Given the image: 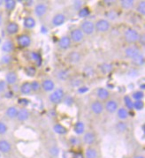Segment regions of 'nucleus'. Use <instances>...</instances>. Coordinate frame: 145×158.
Returning <instances> with one entry per match:
<instances>
[{
	"instance_id": "72a5a7b5",
	"label": "nucleus",
	"mask_w": 145,
	"mask_h": 158,
	"mask_svg": "<svg viewBox=\"0 0 145 158\" xmlns=\"http://www.w3.org/2000/svg\"><path fill=\"white\" fill-rule=\"evenodd\" d=\"M24 72H25L26 75L30 77V78H33L36 75L37 69L35 65H28V66H26L24 68Z\"/></svg>"
},
{
	"instance_id": "473e14b6",
	"label": "nucleus",
	"mask_w": 145,
	"mask_h": 158,
	"mask_svg": "<svg viewBox=\"0 0 145 158\" xmlns=\"http://www.w3.org/2000/svg\"><path fill=\"white\" fill-rule=\"evenodd\" d=\"M52 129H53V131L55 133L59 134V135H65L66 133H67V128L64 127L63 125L59 124V123L55 124L53 126V127H52Z\"/></svg>"
},
{
	"instance_id": "8fccbe9b",
	"label": "nucleus",
	"mask_w": 145,
	"mask_h": 158,
	"mask_svg": "<svg viewBox=\"0 0 145 158\" xmlns=\"http://www.w3.org/2000/svg\"><path fill=\"white\" fill-rule=\"evenodd\" d=\"M82 1H75L74 2V6H75V8L76 10H80L81 8L82 7Z\"/></svg>"
},
{
	"instance_id": "f704fd0d",
	"label": "nucleus",
	"mask_w": 145,
	"mask_h": 158,
	"mask_svg": "<svg viewBox=\"0 0 145 158\" xmlns=\"http://www.w3.org/2000/svg\"><path fill=\"white\" fill-rule=\"evenodd\" d=\"M17 5V1L15 0H5L4 1V6L7 12H12L15 9Z\"/></svg>"
},
{
	"instance_id": "2eb2a0df",
	"label": "nucleus",
	"mask_w": 145,
	"mask_h": 158,
	"mask_svg": "<svg viewBox=\"0 0 145 158\" xmlns=\"http://www.w3.org/2000/svg\"><path fill=\"white\" fill-rule=\"evenodd\" d=\"M19 31V26L15 21H10L6 26V32L8 35H15Z\"/></svg>"
},
{
	"instance_id": "c03bdc74",
	"label": "nucleus",
	"mask_w": 145,
	"mask_h": 158,
	"mask_svg": "<svg viewBox=\"0 0 145 158\" xmlns=\"http://www.w3.org/2000/svg\"><path fill=\"white\" fill-rule=\"evenodd\" d=\"M83 73H84V75L87 76V77L93 76L95 73L94 68L92 66H85L84 69H83Z\"/></svg>"
},
{
	"instance_id": "5fc2aeb1",
	"label": "nucleus",
	"mask_w": 145,
	"mask_h": 158,
	"mask_svg": "<svg viewBox=\"0 0 145 158\" xmlns=\"http://www.w3.org/2000/svg\"><path fill=\"white\" fill-rule=\"evenodd\" d=\"M34 1H25V5L27 6H33L34 5Z\"/></svg>"
},
{
	"instance_id": "09e8293b",
	"label": "nucleus",
	"mask_w": 145,
	"mask_h": 158,
	"mask_svg": "<svg viewBox=\"0 0 145 158\" xmlns=\"http://www.w3.org/2000/svg\"><path fill=\"white\" fill-rule=\"evenodd\" d=\"M7 84L5 81H0V93H4L6 90Z\"/></svg>"
},
{
	"instance_id": "412c9836",
	"label": "nucleus",
	"mask_w": 145,
	"mask_h": 158,
	"mask_svg": "<svg viewBox=\"0 0 145 158\" xmlns=\"http://www.w3.org/2000/svg\"><path fill=\"white\" fill-rule=\"evenodd\" d=\"M36 26V20L33 16H27L23 19V27L26 29H33Z\"/></svg>"
},
{
	"instance_id": "c9c22d12",
	"label": "nucleus",
	"mask_w": 145,
	"mask_h": 158,
	"mask_svg": "<svg viewBox=\"0 0 145 158\" xmlns=\"http://www.w3.org/2000/svg\"><path fill=\"white\" fill-rule=\"evenodd\" d=\"M99 68H100V71H101V73L103 74H108V73H110L113 71V64H111L109 63H103L99 66Z\"/></svg>"
},
{
	"instance_id": "bb28decb",
	"label": "nucleus",
	"mask_w": 145,
	"mask_h": 158,
	"mask_svg": "<svg viewBox=\"0 0 145 158\" xmlns=\"http://www.w3.org/2000/svg\"><path fill=\"white\" fill-rule=\"evenodd\" d=\"M30 59L34 63L36 64V66H41L42 65V63H43V58H42V56L39 52H36V51H32L30 53Z\"/></svg>"
},
{
	"instance_id": "6e6552de",
	"label": "nucleus",
	"mask_w": 145,
	"mask_h": 158,
	"mask_svg": "<svg viewBox=\"0 0 145 158\" xmlns=\"http://www.w3.org/2000/svg\"><path fill=\"white\" fill-rule=\"evenodd\" d=\"M72 41V43L74 44H80L82 43L84 39V34L82 33V30L79 28V27H76V28H73L69 33V35H68Z\"/></svg>"
},
{
	"instance_id": "4468645a",
	"label": "nucleus",
	"mask_w": 145,
	"mask_h": 158,
	"mask_svg": "<svg viewBox=\"0 0 145 158\" xmlns=\"http://www.w3.org/2000/svg\"><path fill=\"white\" fill-rule=\"evenodd\" d=\"M90 110L95 115H101L104 110V103L99 100H95L90 104Z\"/></svg>"
},
{
	"instance_id": "20e7f679",
	"label": "nucleus",
	"mask_w": 145,
	"mask_h": 158,
	"mask_svg": "<svg viewBox=\"0 0 145 158\" xmlns=\"http://www.w3.org/2000/svg\"><path fill=\"white\" fill-rule=\"evenodd\" d=\"M82 32L84 34V35H91L95 33V25L94 22L90 19H83L80 23L79 27Z\"/></svg>"
},
{
	"instance_id": "9d476101",
	"label": "nucleus",
	"mask_w": 145,
	"mask_h": 158,
	"mask_svg": "<svg viewBox=\"0 0 145 158\" xmlns=\"http://www.w3.org/2000/svg\"><path fill=\"white\" fill-rule=\"evenodd\" d=\"M66 17L64 13H57L53 15V17L51 19V25L55 27H61L66 23Z\"/></svg>"
},
{
	"instance_id": "b1692460",
	"label": "nucleus",
	"mask_w": 145,
	"mask_h": 158,
	"mask_svg": "<svg viewBox=\"0 0 145 158\" xmlns=\"http://www.w3.org/2000/svg\"><path fill=\"white\" fill-rule=\"evenodd\" d=\"M19 92H20L21 95H30L32 93L30 81H25V82L22 83L20 85V87H19Z\"/></svg>"
},
{
	"instance_id": "a19ab883",
	"label": "nucleus",
	"mask_w": 145,
	"mask_h": 158,
	"mask_svg": "<svg viewBox=\"0 0 145 158\" xmlns=\"http://www.w3.org/2000/svg\"><path fill=\"white\" fill-rule=\"evenodd\" d=\"M133 64H134L135 66H142L143 64H144V57L143 54H141L139 57H137L136 58H134V60H131Z\"/></svg>"
},
{
	"instance_id": "ddd939ff",
	"label": "nucleus",
	"mask_w": 145,
	"mask_h": 158,
	"mask_svg": "<svg viewBox=\"0 0 145 158\" xmlns=\"http://www.w3.org/2000/svg\"><path fill=\"white\" fill-rule=\"evenodd\" d=\"M72 41L68 35H63L58 39V46L59 47V49L63 50V51H66L71 48L72 46Z\"/></svg>"
},
{
	"instance_id": "4be33fe9",
	"label": "nucleus",
	"mask_w": 145,
	"mask_h": 158,
	"mask_svg": "<svg viewBox=\"0 0 145 158\" xmlns=\"http://www.w3.org/2000/svg\"><path fill=\"white\" fill-rule=\"evenodd\" d=\"M15 49V45L13 44V41L11 40H6L3 44H2V47H1V50L4 53L6 54H10L12 53Z\"/></svg>"
},
{
	"instance_id": "f8f14e48",
	"label": "nucleus",
	"mask_w": 145,
	"mask_h": 158,
	"mask_svg": "<svg viewBox=\"0 0 145 158\" xmlns=\"http://www.w3.org/2000/svg\"><path fill=\"white\" fill-rule=\"evenodd\" d=\"M104 110L107 111L108 113L113 114L117 111V110L119 109V103L118 102L114 99H109L105 102L104 105Z\"/></svg>"
},
{
	"instance_id": "f03ea898",
	"label": "nucleus",
	"mask_w": 145,
	"mask_h": 158,
	"mask_svg": "<svg viewBox=\"0 0 145 158\" xmlns=\"http://www.w3.org/2000/svg\"><path fill=\"white\" fill-rule=\"evenodd\" d=\"M66 96L65 90L62 88H57L55 89L49 95V101L54 105L60 104L61 102H63L64 98Z\"/></svg>"
},
{
	"instance_id": "4c0bfd02",
	"label": "nucleus",
	"mask_w": 145,
	"mask_h": 158,
	"mask_svg": "<svg viewBox=\"0 0 145 158\" xmlns=\"http://www.w3.org/2000/svg\"><path fill=\"white\" fill-rule=\"evenodd\" d=\"M144 96V93L143 91H141V90H137V91H134L132 94V99H134V101H143V98Z\"/></svg>"
},
{
	"instance_id": "7c9ffc66",
	"label": "nucleus",
	"mask_w": 145,
	"mask_h": 158,
	"mask_svg": "<svg viewBox=\"0 0 145 158\" xmlns=\"http://www.w3.org/2000/svg\"><path fill=\"white\" fill-rule=\"evenodd\" d=\"M115 129L118 133H126V131L128 130V125L127 123L125 121H120L116 124L115 126Z\"/></svg>"
},
{
	"instance_id": "bf43d9fd",
	"label": "nucleus",
	"mask_w": 145,
	"mask_h": 158,
	"mask_svg": "<svg viewBox=\"0 0 145 158\" xmlns=\"http://www.w3.org/2000/svg\"><path fill=\"white\" fill-rule=\"evenodd\" d=\"M4 5V1L3 0H0V6H2Z\"/></svg>"
},
{
	"instance_id": "f257e3e1",
	"label": "nucleus",
	"mask_w": 145,
	"mask_h": 158,
	"mask_svg": "<svg viewBox=\"0 0 145 158\" xmlns=\"http://www.w3.org/2000/svg\"><path fill=\"white\" fill-rule=\"evenodd\" d=\"M123 36H124V40L126 44L130 45H134L136 43H138L140 33L133 27H127L124 31Z\"/></svg>"
},
{
	"instance_id": "5701e85b",
	"label": "nucleus",
	"mask_w": 145,
	"mask_h": 158,
	"mask_svg": "<svg viewBox=\"0 0 145 158\" xmlns=\"http://www.w3.org/2000/svg\"><path fill=\"white\" fill-rule=\"evenodd\" d=\"M56 77L58 80H59L61 81H66L70 78L69 71L66 69H59L56 73Z\"/></svg>"
},
{
	"instance_id": "4d7b16f0",
	"label": "nucleus",
	"mask_w": 145,
	"mask_h": 158,
	"mask_svg": "<svg viewBox=\"0 0 145 158\" xmlns=\"http://www.w3.org/2000/svg\"><path fill=\"white\" fill-rule=\"evenodd\" d=\"M144 84H142V85H140V89H141V91H143V90H144Z\"/></svg>"
},
{
	"instance_id": "3c124183",
	"label": "nucleus",
	"mask_w": 145,
	"mask_h": 158,
	"mask_svg": "<svg viewBox=\"0 0 145 158\" xmlns=\"http://www.w3.org/2000/svg\"><path fill=\"white\" fill-rule=\"evenodd\" d=\"M73 158H84V154L82 152H76L74 154Z\"/></svg>"
},
{
	"instance_id": "13d9d810",
	"label": "nucleus",
	"mask_w": 145,
	"mask_h": 158,
	"mask_svg": "<svg viewBox=\"0 0 145 158\" xmlns=\"http://www.w3.org/2000/svg\"><path fill=\"white\" fill-rule=\"evenodd\" d=\"M133 158H144L143 156H134Z\"/></svg>"
},
{
	"instance_id": "6e6d98bb",
	"label": "nucleus",
	"mask_w": 145,
	"mask_h": 158,
	"mask_svg": "<svg viewBox=\"0 0 145 158\" xmlns=\"http://www.w3.org/2000/svg\"><path fill=\"white\" fill-rule=\"evenodd\" d=\"M3 20H4L3 15H2V13H0V27H1L2 24H3Z\"/></svg>"
},
{
	"instance_id": "dca6fc26",
	"label": "nucleus",
	"mask_w": 145,
	"mask_h": 158,
	"mask_svg": "<svg viewBox=\"0 0 145 158\" xmlns=\"http://www.w3.org/2000/svg\"><path fill=\"white\" fill-rule=\"evenodd\" d=\"M13 149L12 143L6 139H0V153L4 155H8L10 154Z\"/></svg>"
},
{
	"instance_id": "603ef678",
	"label": "nucleus",
	"mask_w": 145,
	"mask_h": 158,
	"mask_svg": "<svg viewBox=\"0 0 145 158\" xmlns=\"http://www.w3.org/2000/svg\"><path fill=\"white\" fill-rule=\"evenodd\" d=\"M104 5L106 6L110 7V6H113L114 5V1H110V0H105V1H104Z\"/></svg>"
},
{
	"instance_id": "864d4df0",
	"label": "nucleus",
	"mask_w": 145,
	"mask_h": 158,
	"mask_svg": "<svg viewBox=\"0 0 145 158\" xmlns=\"http://www.w3.org/2000/svg\"><path fill=\"white\" fill-rule=\"evenodd\" d=\"M19 102H20V104H23V105H28V101L27 99H19Z\"/></svg>"
},
{
	"instance_id": "423d86ee",
	"label": "nucleus",
	"mask_w": 145,
	"mask_h": 158,
	"mask_svg": "<svg viewBox=\"0 0 145 158\" xmlns=\"http://www.w3.org/2000/svg\"><path fill=\"white\" fill-rule=\"evenodd\" d=\"M125 56L127 58L131 59V60H134V58H136L137 57H139L142 53V51L140 50V48L135 46V45H129L127 46L126 49H125Z\"/></svg>"
},
{
	"instance_id": "052dcab7",
	"label": "nucleus",
	"mask_w": 145,
	"mask_h": 158,
	"mask_svg": "<svg viewBox=\"0 0 145 158\" xmlns=\"http://www.w3.org/2000/svg\"><path fill=\"white\" fill-rule=\"evenodd\" d=\"M0 44H1V39H0Z\"/></svg>"
},
{
	"instance_id": "a18cd8bd",
	"label": "nucleus",
	"mask_w": 145,
	"mask_h": 158,
	"mask_svg": "<svg viewBox=\"0 0 145 158\" xmlns=\"http://www.w3.org/2000/svg\"><path fill=\"white\" fill-rule=\"evenodd\" d=\"M144 108V103L143 101H134L133 102V109L135 110H142Z\"/></svg>"
},
{
	"instance_id": "a878e982",
	"label": "nucleus",
	"mask_w": 145,
	"mask_h": 158,
	"mask_svg": "<svg viewBox=\"0 0 145 158\" xmlns=\"http://www.w3.org/2000/svg\"><path fill=\"white\" fill-rule=\"evenodd\" d=\"M18 108L16 106H9L6 110V116L9 119H15L18 113Z\"/></svg>"
},
{
	"instance_id": "9b49d317",
	"label": "nucleus",
	"mask_w": 145,
	"mask_h": 158,
	"mask_svg": "<svg viewBox=\"0 0 145 158\" xmlns=\"http://www.w3.org/2000/svg\"><path fill=\"white\" fill-rule=\"evenodd\" d=\"M96 140V135L94 132L92 131H88V132H85L83 133V136H82V141L84 144H86L88 147H91V146L94 144Z\"/></svg>"
},
{
	"instance_id": "7ed1b4c3",
	"label": "nucleus",
	"mask_w": 145,
	"mask_h": 158,
	"mask_svg": "<svg viewBox=\"0 0 145 158\" xmlns=\"http://www.w3.org/2000/svg\"><path fill=\"white\" fill-rule=\"evenodd\" d=\"M95 32L104 34L110 30L111 28V22L106 19H99L94 22Z\"/></svg>"
},
{
	"instance_id": "79ce46f5",
	"label": "nucleus",
	"mask_w": 145,
	"mask_h": 158,
	"mask_svg": "<svg viewBox=\"0 0 145 158\" xmlns=\"http://www.w3.org/2000/svg\"><path fill=\"white\" fill-rule=\"evenodd\" d=\"M124 102H125V106L126 110H133V101L131 96L129 95H125L124 96Z\"/></svg>"
},
{
	"instance_id": "1a4fd4ad",
	"label": "nucleus",
	"mask_w": 145,
	"mask_h": 158,
	"mask_svg": "<svg viewBox=\"0 0 145 158\" xmlns=\"http://www.w3.org/2000/svg\"><path fill=\"white\" fill-rule=\"evenodd\" d=\"M66 60L71 64H77L82 60V54L77 51H72L66 55Z\"/></svg>"
},
{
	"instance_id": "2f4dec72",
	"label": "nucleus",
	"mask_w": 145,
	"mask_h": 158,
	"mask_svg": "<svg viewBox=\"0 0 145 158\" xmlns=\"http://www.w3.org/2000/svg\"><path fill=\"white\" fill-rule=\"evenodd\" d=\"M91 13V10L90 8L88 6H82L79 11H78V16L81 19H86V18H88V16Z\"/></svg>"
},
{
	"instance_id": "c756f323",
	"label": "nucleus",
	"mask_w": 145,
	"mask_h": 158,
	"mask_svg": "<svg viewBox=\"0 0 145 158\" xmlns=\"http://www.w3.org/2000/svg\"><path fill=\"white\" fill-rule=\"evenodd\" d=\"M135 5L134 0H121L120 1V6L123 10H130Z\"/></svg>"
},
{
	"instance_id": "f3484780",
	"label": "nucleus",
	"mask_w": 145,
	"mask_h": 158,
	"mask_svg": "<svg viewBox=\"0 0 145 158\" xmlns=\"http://www.w3.org/2000/svg\"><path fill=\"white\" fill-rule=\"evenodd\" d=\"M96 97L98 98L97 100L103 102H106L111 97V93L107 89L105 88H99L96 90Z\"/></svg>"
},
{
	"instance_id": "37998d69",
	"label": "nucleus",
	"mask_w": 145,
	"mask_h": 158,
	"mask_svg": "<svg viewBox=\"0 0 145 158\" xmlns=\"http://www.w3.org/2000/svg\"><path fill=\"white\" fill-rule=\"evenodd\" d=\"M31 84V89L32 92H35V93H37L39 92L42 88H41V83L39 82L38 81H33L30 82Z\"/></svg>"
},
{
	"instance_id": "0eeeda50",
	"label": "nucleus",
	"mask_w": 145,
	"mask_h": 158,
	"mask_svg": "<svg viewBox=\"0 0 145 158\" xmlns=\"http://www.w3.org/2000/svg\"><path fill=\"white\" fill-rule=\"evenodd\" d=\"M48 5L46 3H44V2H39L37 3L36 6H35V8H34V14L39 18V19H42L44 18V16L47 14V12H48Z\"/></svg>"
},
{
	"instance_id": "e433bc0d",
	"label": "nucleus",
	"mask_w": 145,
	"mask_h": 158,
	"mask_svg": "<svg viewBox=\"0 0 145 158\" xmlns=\"http://www.w3.org/2000/svg\"><path fill=\"white\" fill-rule=\"evenodd\" d=\"M12 61H13V57L10 54H5L0 58V64L3 65H7L12 63Z\"/></svg>"
},
{
	"instance_id": "a211bd4d",
	"label": "nucleus",
	"mask_w": 145,
	"mask_h": 158,
	"mask_svg": "<svg viewBox=\"0 0 145 158\" xmlns=\"http://www.w3.org/2000/svg\"><path fill=\"white\" fill-rule=\"evenodd\" d=\"M41 88L44 92H52L56 89V85L51 79H44L41 82Z\"/></svg>"
},
{
	"instance_id": "cd10ccee",
	"label": "nucleus",
	"mask_w": 145,
	"mask_h": 158,
	"mask_svg": "<svg viewBox=\"0 0 145 158\" xmlns=\"http://www.w3.org/2000/svg\"><path fill=\"white\" fill-rule=\"evenodd\" d=\"M98 152L93 147H88L84 153V158H97Z\"/></svg>"
},
{
	"instance_id": "aec40b11",
	"label": "nucleus",
	"mask_w": 145,
	"mask_h": 158,
	"mask_svg": "<svg viewBox=\"0 0 145 158\" xmlns=\"http://www.w3.org/2000/svg\"><path fill=\"white\" fill-rule=\"evenodd\" d=\"M18 80H19L18 74L14 71H10V72H8L6 74V81H5L9 86L15 85L16 83L18 82Z\"/></svg>"
},
{
	"instance_id": "39448f33",
	"label": "nucleus",
	"mask_w": 145,
	"mask_h": 158,
	"mask_svg": "<svg viewBox=\"0 0 145 158\" xmlns=\"http://www.w3.org/2000/svg\"><path fill=\"white\" fill-rule=\"evenodd\" d=\"M16 44L21 49L28 48L32 44L31 36L28 34H20L16 36Z\"/></svg>"
},
{
	"instance_id": "de8ad7c7",
	"label": "nucleus",
	"mask_w": 145,
	"mask_h": 158,
	"mask_svg": "<svg viewBox=\"0 0 145 158\" xmlns=\"http://www.w3.org/2000/svg\"><path fill=\"white\" fill-rule=\"evenodd\" d=\"M138 43H139V44L141 45L142 47H144V45H145V35H144V34H143V33L140 34V37H139Z\"/></svg>"
},
{
	"instance_id": "c85d7f7f",
	"label": "nucleus",
	"mask_w": 145,
	"mask_h": 158,
	"mask_svg": "<svg viewBox=\"0 0 145 158\" xmlns=\"http://www.w3.org/2000/svg\"><path fill=\"white\" fill-rule=\"evenodd\" d=\"M85 129H86L85 124L82 121H77L74 126V132L78 135H81L85 133Z\"/></svg>"
},
{
	"instance_id": "49530a36",
	"label": "nucleus",
	"mask_w": 145,
	"mask_h": 158,
	"mask_svg": "<svg viewBox=\"0 0 145 158\" xmlns=\"http://www.w3.org/2000/svg\"><path fill=\"white\" fill-rule=\"evenodd\" d=\"M8 132V127L4 121H0V136L6 134Z\"/></svg>"
},
{
	"instance_id": "ea45409f",
	"label": "nucleus",
	"mask_w": 145,
	"mask_h": 158,
	"mask_svg": "<svg viewBox=\"0 0 145 158\" xmlns=\"http://www.w3.org/2000/svg\"><path fill=\"white\" fill-rule=\"evenodd\" d=\"M105 17H106V19L111 22L112 20H115V19L118 18V13H117L116 11H114V10H110V11H108L107 13H106Z\"/></svg>"
},
{
	"instance_id": "6ab92c4d",
	"label": "nucleus",
	"mask_w": 145,
	"mask_h": 158,
	"mask_svg": "<svg viewBox=\"0 0 145 158\" xmlns=\"http://www.w3.org/2000/svg\"><path fill=\"white\" fill-rule=\"evenodd\" d=\"M30 118V112L26 107L20 108L18 110L16 119L19 122H25Z\"/></svg>"
},
{
	"instance_id": "393cba45",
	"label": "nucleus",
	"mask_w": 145,
	"mask_h": 158,
	"mask_svg": "<svg viewBox=\"0 0 145 158\" xmlns=\"http://www.w3.org/2000/svg\"><path fill=\"white\" fill-rule=\"evenodd\" d=\"M117 113V117L120 121H125L128 118L129 116V112L128 110H126L125 107H119V109L116 111Z\"/></svg>"
},
{
	"instance_id": "58836bf2",
	"label": "nucleus",
	"mask_w": 145,
	"mask_h": 158,
	"mask_svg": "<svg viewBox=\"0 0 145 158\" xmlns=\"http://www.w3.org/2000/svg\"><path fill=\"white\" fill-rule=\"evenodd\" d=\"M136 12L142 15V16H144L145 14V1H140L137 6H136Z\"/></svg>"
}]
</instances>
